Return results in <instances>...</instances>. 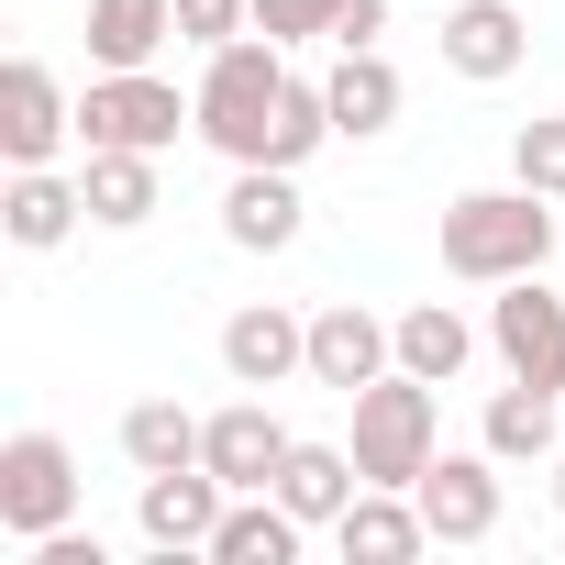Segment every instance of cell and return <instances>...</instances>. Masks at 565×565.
Here are the masks:
<instances>
[{"instance_id":"cell-16","label":"cell","mask_w":565,"mask_h":565,"mask_svg":"<svg viewBox=\"0 0 565 565\" xmlns=\"http://www.w3.org/2000/svg\"><path fill=\"white\" fill-rule=\"evenodd\" d=\"M89 222V189L56 178V167H12V200H0V233H12L23 255H56L67 233Z\"/></svg>"},{"instance_id":"cell-17","label":"cell","mask_w":565,"mask_h":565,"mask_svg":"<svg viewBox=\"0 0 565 565\" xmlns=\"http://www.w3.org/2000/svg\"><path fill=\"white\" fill-rule=\"evenodd\" d=\"M322 100H333V134H344V145H366V134H388V122H399V100H411V89H399V67H388L377 45H344V56H333V78H322Z\"/></svg>"},{"instance_id":"cell-4","label":"cell","mask_w":565,"mask_h":565,"mask_svg":"<svg viewBox=\"0 0 565 565\" xmlns=\"http://www.w3.org/2000/svg\"><path fill=\"white\" fill-rule=\"evenodd\" d=\"M433 455H444L433 444V377L388 366L377 388H355V466H366V488H411Z\"/></svg>"},{"instance_id":"cell-30","label":"cell","mask_w":565,"mask_h":565,"mask_svg":"<svg viewBox=\"0 0 565 565\" xmlns=\"http://www.w3.org/2000/svg\"><path fill=\"white\" fill-rule=\"evenodd\" d=\"M554 510H565V455H554Z\"/></svg>"},{"instance_id":"cell-11","label":"cell","mask_w":565,"mask_h":565,"mask_svg":"<svg viewBox=\"0 0 565 565\" xmlns=\"http://www.w3.org/2000/svg\"><path fill=\"white\" fill-rule=\"evenodd\" d=\"M222 377H233V388H289V377H311V322L277 311V300L233 311V322H222Z\"/></svg>"},{"instance_id":"cell-29","label":"cell","mask_w":565,"mask_h":565,"mask_svg":"<svg viewBox=\"0 0 565 565\" xmlns=\"http://www.w3.org/2000/svg\"><path fill=\"white\" fill-rule=\"evenodd\" d=\"M388 34V0H344V23H333V45H377Z\"/></svg>"},{"instance_id":"cell-9","label":"cell","mask_w":565,"mask_h":565,"mask_svg":"<svg viewBox=\"0 0 565 565\" xmlns=\"http://www.w3.org/2000/svg\"><path fill=\"white\" fill-rule=\"evenodd\" d=\"M289 444H300V433L266 411V388H244V399H222V411H211V433H200V466H211L222 488H277Z\"/></svg>"},{"instance_id":"cell-21","label":"cell","mask_w":565,"mask_h":565,"mask_svg":"<svg viewBox=\"0 0 565 565\" xmlns=\"http://www.w3.org/2000/svg\"><path fill=\"white\" fill-rule=\"evenodd\" d=\"M554 411H565V388H532V377H510V388L488 399L477 444H488L499 466H543V455H554Z\"/></svg>"},{"instance_id":"cell-8","label":"cell","mask_w":565,"mask_h":565,"mask_svg":"<svg viewBox=\"0 0 565 565\" xmlns=\"http://www.w3.org/2000/svg\"><path fill=\"white\" fill-rule=\"evenodd\" d=\"M67 134H78V100L56 89V67L12 56V67H0V156H12V167H56Z\"/></svg>"},{"instance_id":"cell-13","label":"cell","mask_w":565,"mask_h":565,"mask_svg":"<svg viewBox=\"0 0 565 565\" xmlns=\"http://www.w3.org/2000/svg\"><path fill=\"white\" fill-rule=\"evenodd\" d=\"M222 244L289 255V244H300V167H233V189H222Z\"/></svg>"},{"instance_id":"cell-5","label":"cell","mask_w":565,"mask_h":565,"mask_svg":"<svg viewBox=\"0 0 565 565\" xmlns=\"http://www.w3.org/2000/svg\"><path fill=\"white\" fill-rule=\"evenodd\" d=\"M67 521H78V455H67V433H12V444H0V532L45 543Z\"/></svg>"},{"instance_id":"cell-14","label":"cell","mask_w":565,"mask_h":565,"mask_svg":"<svg viewBox=\"0 0 565 565\" xmlns=\"http://www.w3.org/2000/svg\"><path fill=\"white\" fill-rule=\"evenodd\" d=\"M521 56H532V23L510 12V0H455V12H444V67H455V78L499 89Z\"/></svg>"},{"instance_id":"cell-24","label":"cell","mask_w":565,"mask_h":565,"mask_svg":"<svg viewBox=\"0 0 565 565\" xmlns=\"http://www.w3.org/2000/svg\"><path fill=\"white\" fill-rule=\"evenodd\" d=\"M200 411H178V399H134L122 411V455H134V477H167V466H200Z\"/></svg>"},{"instance_id":"cell-1","label":"cell","mask_w":565,"mask_h":565,"mask_svg":"<svg viewBox=\"0 0 565 565\" xmlns=\"http://www.w3.org/2000/svg\"><path fill=\"white\" fill-rule=\"evenodd\" d=\"M554 255V200L543 189H466L444 211V277H466V289H510V277H532Z\"/></svg>"},{"instance_id":"cell-27","label":"cell","mask_w":565,"mask_h":565,"mask_svg":"<svg viewBox=\"0 0 565 565\" xmlns=\"http://www.w3.org/2000/svg\"><path fill=\"white\" fill-rule=\"evenodd\" d=\"M333 23H344V0H255V34L266 45H311V34L333 45Z\"/></svg>"},{"instance_id":"cell-18","label":"cell","mask_w":565,"mask_h":565,"mask_svg":"<svg viewBox=\"0 0 565 565\" xmlns=\"http://www.w3.org/2000/svg\"><path fill=\"white\" fill-rule=\"evenodd\" d=\"M300 532H311V521L277 499V488H233V510H222V532H211V565H289Z\"/></svg>"},{"instance_id":"cell-28","label":"cell","mask_w":565,"mask_h":565,"mask_svg":"<svg viewBox=\"0 0 565 565\" xmlns=\"http://www.w3.org/2000/svg\"><path fill=\"white\" fill-rule=\"evenodd\" d=\"M178 34L211 56V45H233V34H255V0H178Z\"/></svg>"},{"instance_id":"cell-26","label":"cell","mask_w":565,"mask_h":565,"mask_svg":"<svg viewBox=\"0 0 565 565\" xmlns=\"http://www.w3.org/2000/svg\"><path fill=\"white\" fill-rule=\"evenodd\" d=\"M510 167H521V189H543V200H565V111H543V122H521V134H510Z\"/></svg>"},{"instance_id":"cell-20","label":"cell","mask_w":565,"mask_h":565,"mask_svg":"<svg viewBox=\"0 0 565 565\" xmlns=\"http://www.w3.org/2000/svg\"><path fill=\"white\" fill-rule=\"evenodd\" d=\"M78 189H89V222H100V233H134V222H156V156H134V145H89Z\"/></svg>"},{"instance_id":"cell-23","label":"cell","mask_w":565,"mask_h":565,"mask_svg":"<svg viewBox=\"0 0 565 565\" xmlns=\"http://www.w3.org/2000/svg\"><path fill=\"white\" fill-rule=\"evenodd\" d=\"M466 355H477V322H466V311H444V300H411V311H399V366H411V377L444 388V377H466Z\"/></svg>"},{"instance_id":"cell-12","label":"cell","mask_w":565,"mask_h":565,"mask_svg":"<svg viewBox=\"0 0 565 565\" xmlns=\"http://www.w3.org/2000/svg\"><path fill=\"white\" fill-rule=\"evenodd\" d=\"M145 543L156 554H211V532H222V510H233V488L211 477V466H167V477H145Z\"/></svg>"},{"instance_id":"cell-25","label":"cell","mask_w":565,"mask_h":565,"mask_svg":"<svg viewBox=\"0 0 565 565\" xmlns=\"http://www.w3.org/2000/svg\"><path fill=\"white\" fill-rule=\"evenodd\" d=\"M322 145H333V100L311 78H289V100H277V122H266V167H311Z\"/></svg>"},{"instance_id":"cell-2","label":"cell","mask_w":565,"mask_h":565,"mask_svg":"<svg viewBox=\"0 0 565 565\" xmlns=\"http://www.w3.org/2000/svg\"><path fill=\"white\" fill-rule=\"evenodd\" d=\"M189 100H200V145H211V156L266 167V122H277V100H289V45H266V34L211 45V67H200Z\"/></svg>"},{"instance_id":"cell-10","label":"cell","mask_w":565,"mask_h":565,"mask_svg":"<svg viewBox=\"0 0 565 565\" xmlns=\"http://www.w3.org/2000/svg\"><path fill=\"white\" fill-rule=\"evenodd\" d=\"M411 499H422L433 543H488V532H499V455H488V444H477V455H433V466L411 477Z\"/></svg>"},{"instance_id":"cell-6","label":"cell","mask_w":565,"mask_h":565,"mask_svg":"<svg viewBox=\"0 0 565 565\" xmlns=\"http://www.w3.org/2000/svg\"><path fill=\"white\" fill-rule=\"evenodd\" d=\"M488 344H499V366H510V377H532V388H565V300L543 289V266L499 289V311H488Z\"/></svg>"},{"instance_id":"cell-22","label":"cell","mask_w":565,"mask_h":565,"mask_svg":"<svg viewBox=\"0 0 565 565\" xmlns=\"http://www.w3.org/2000/svg\"><path fill=\"white\" fill-rule=\"evenodd\" d=\"M178 34V0H89V67H156Z\"/></svg>"},{"instance_id":"cell-3","label":"cell","mask_w":565,"mask_h":565,"mask_svg":"<svg viewBox=\"0 0 565 565\" xmlns=\"http://www.w3.org/2000/svg\"><path fill=\"white\" fill-rule=\"evenodd\" d=\"M178 134H200V100H178V78H156V67H100V78L78 89V145L167 156Z\"/></svg>"},{"instance_id":"cell-7","label":"cell","mask_w":565,"mask_h":565,"mask_svg":"<svg viewBox=\"0 0 565 565\" xmlns=\"http://www.w3.org/2000/svg\"><path fill=\"white\" fill-rule=\"evenodd\" d=\"M388 366H399V322H377V311H355V300H322V311H311V388L355 399V388H377Z\"/></svg>"},{"instance_id":"cell-15","label":"cell","mask_w":565,"mask_h":565,"mask_svg":"<svg viewBox=\"0 0 565 565\" xmlns=\"http://www.w3.org/2000/svg\"><path fill=\"white\" fill-rule=\"evenodd\" d=\"M333 543H344V565H411L433 543V521H422L411 488H355V510L333 521Z\"/></svg>"},{"instance_id":"cell-19","label":"cell","mask_w":565,"mask_h":565,"mask_svg":"<svg viewBox=\"0 0 565 565\" xmlns=\"http://www.w3.org/2000/svg\"><path fill=\"white\" fill-rule=\"evenodd\" d=\"M355 488H366L355 444H289V466H277V499H289L311 532H333V521L355 510Z\"/></svg>"}]
</instances>
